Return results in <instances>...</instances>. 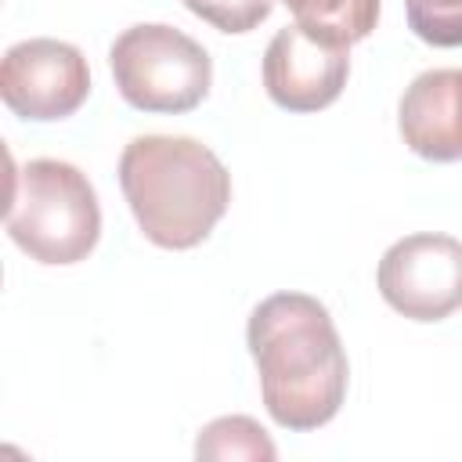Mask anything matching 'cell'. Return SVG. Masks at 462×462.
Instances as JSON below:
<instances>
[{
    "mask_svg": "<svg viewBox=\"0 0 462 462\" xmlns=\"http://www.w3.org/2000/svg\"><path fill=\"white\" fill-rule=\"evenodd\" d=\"M119 97L137 112L180 116L206 101L213 83V58L188 32L141 22L116 36L108 51Z\"/></svg>",
    "mask_w": 462,
    "mask_h": 462,
    "instance_id": "277c9868",
    "label": "cell"
},
{
    "mask_svg": "<svg viewBox=\"0 0 462 462\" xmlns=\"http://www.w3.org/2000/svg\"><path fill=\"white\" fill-rule=\"evenodd\" d=\"M282 4L307 32L354 47L365 36H372L383 0H282Z\"/></svg>",
    "mask_w": 462,
    "mask_h": 462,
    "instance_id": "9c48e42d",
    "label": "cell"
},
{
    "mask_svg": "<svg viewBox=\"0 0 462 462\" xmlns=\"http://www.w3.org/2000/svg\"><path fill=\"white\" fill-rule=\"evenodd\" d=\"M379 296L411 321H444L462 307V242L437 231L397 238L375 271Z\"/></svg>",
    "mask_w": 462,
    "mask_h": 462,
    "instance_id": "5b68a950",
    "label": "cell"
},
{
    "mask_svg": "<svg viewBox=\"0 0 462 462\" xmlns=\"http://www.w3.org/2000/svg\"><path fill=\"white\" fill-rule=\"evenodd\" d=\"M4 105L32 123L69 119L90 97V69L79 47L51 36H32L7 47L0 61Z\"/></svg>",
    "mask_w": 462,
    "mask_h": 462,
    "instance_id": "8992f818",
    "label": "cell"
},
{
    "mask_svg": "<svg viewBox=\"0 0 462 462\" xmlns=\"http://www.w3.org/2000/svg\"><path fill=\"white\" fill-rule=\"evenodd\" d=\"M267 415L292 433L332 422L346 401L350 365L328 307L307 292L260 300L245 328Z\"/></svg>",
    "mask_w": 462,
    "mask_h": 462,
    "instance_id": "6da1fadb",
    "label": "cell"
},
{
    "mask_svg": "<svg viewBox=\"0 0 462 462\" xmlns=\"http://www.w3.org/2000/svg\"><path fill=\"white\" fill-rule=\"evenodd\" d=\"M397 130L419 159H462V69L419 72L401 94Z\"/></svg>",
    "mask_w": 462,
    "mask_h": 462,
    "instance_id": "ba28073f",
    "label": "cell"
},
{
    "mask_svg": "<svg viewBox=\"0 0 462 462\" xmlns=\"http://www.w3.org/2000/svg\"><path fill=\"white\" fill-rule=\"evenodd\" d=\"M119 188L159 249H195L231 206V173L213 148L195 137L144 134L119 155Z\"/></svg>",
    "mask_w": 462,
    "mask_h": 462,
    "instance_id": "7a4b0ae2",
    "label": "cell"
},
{
    "mask_svg": "<svg viewBox=\"0 0 462 462\" xmlns=\"http://www.w3.org/2000/svg\"><path fill=\"white\" fill-rule=\"evenodd\" d=\"M408 29L430 47H462V0H404Z\"/></svg>",
    "mask_w": 462,
    "mask_h": 462,
    "instance_id": "8fae6325",
    "label": "cell"
},
{
    "mask_svg": "<svg viewBox=\"0 0 462 462\" xmlns=\"http://www.w3.org/2000/svg\"><path fill=\"white\" fill-rule=\"evenodd\" d=\"M4 227L36 263L69 267L94 253L101 238L97 191L83 170L61 159H29L11 177Z\"/></svg>",
    "mask_w": 462,
    "mask_h": 462,
    "instance_id": "3957f363",
    "label": "cell"
},
{
    "mask_svg": "<svg viewBox=\"0 0 462 462\" xmlns=\"http://www.w3.org/2000/svg\"><path fill=\"white\" fill-rule=\"evenodd\" d=\"M350 76V47L314 36L303 25H285L263 51V90L285 112L328 108Z\"/></svg>",
    "mask_w": 462,
    "mask_h": 462,
    "instance_id": "52a82bcc",
    "label": "cell"
},
{
    "mask_svg": "<svg viewBox=\"0 0 462 462\" xmlns=\"http://www.w3.org/2000/svg\"><path fill=\"white\" fill-rule=\"evenodd\" d=\"M184 7L220 32H253L271 18L274 0H184Z\"/></svg>",
    "mask_w": 462,
    "mask_h": 462,
    "instance_id": "7c38bea8",
    "label": "cell"
},
{
    "mask_svg": "<svg viewBox=\"0 0 462 462\" xmlns=\"http://www.w3.org/2000/svg\"><path fill=\"white\" fill-rule=\"evenodd\" d=\"M195 458H213V462H224V458H253V462H271L278 458V448L274 440L267 437V430L249 419V415H224V419H213L209 426L199 430V440H195Z\"/></svg>",
    "mask_w": 462,
    "mask_h": 462,
    "instance_id": "30bf717a",
    "label": "cell"
}]
</instances>
